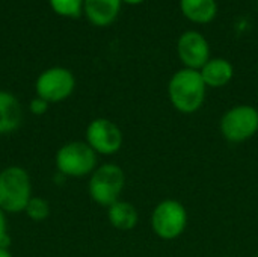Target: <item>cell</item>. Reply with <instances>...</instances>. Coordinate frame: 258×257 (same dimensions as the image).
I'll use <instances>...</instances> for the list:
<instances>
[{"mask_svg": "<svg viewBox=\"0 0 258 257\" xmlns=\"http://www.w3.org/2000/svg\"><path fill=\"white\" fill-rule=\"evenodd\" d=\"M206 92L207 86L198 70L181 68L168 82V98L171 105L186 115H192L203 108Z\"/></svg>", "mask_w": 258, "mask_h": 257, "instance_id": "6da1fadb", "label": "cell"}, {"mask_svg": "<svg viewBox=\"0 0 258 257\" xmlns=\"http://www.w3.org/2000/svg\"><path fill=\"white\" fill-rule=\"evenodd\" d=\"M32 195V180L23 167L11 165L0 171V209L5 214L24 212Z\"/></svg>", "mask_w": 258, "mask_h": 257, "instance_id": "7a4b0ae2", "label": "cell"}, {"mask_svg": "<svg viewBox=\"0 0 258 257\" xmlns=\"http://www.w3.org/2000/svg\"><path fill=\"white\" fill-rule=\"evenodd\" d=\"M125 188V173L124 170L112 162L103 164L95 168L89 176L88 192L94 203L103 208H109L119 200Z\"/></svg>", "mask_w": 258, "mask_h": 257, "instance_id": "3957f363", "label": "cell"}, {"mask_svg": "<svg viewBox=\"0 0 258 257\" xmlns=\"http://www.w3.org/2000/svg\"><path fill=\"white\" fill-rule=\"evenodd\" d=\"M98 162V155L86 144V141H71L63 144L54 158L56 171L67 179H80L91 176Z\"/></svg>", "mask_w": 258, "mask_h": 257, "instance_id": "277c9868", "label": "cell"}, {"mask_svg": "<svg viewBox=\"0 0 258 257\" xmlns=\"http://www.w3.org/2000/svg\"><path fill=\"white\" fill-rule=\"evenodd\" d=\"M187 211L183 203L174 198H166L156 204L151 214V229L154 235L163 241L180 238L187 227Z\"/></svg>", "mask_w": 258, "mask_h": 257, "instance_id": "5b68a950", "label": "cell"}, {"mask_svg": "<svg viewBox=\"0 0 258 257\" xmlns=\"http://www.w3.org/2000/svg\"><path fill=\"white\" fill-rule=\"evenodd\" d=\"M221 133L233 144H240L258 132V109L251 105H237L230 108L221 118Z\"/></svg>", "mask_w": 258, "mask_h": 257, "instance_id": "8992f818", "label": "cell"}, {"mask_svg": "<svg viewBox=\"0 0 258 257\" xmlns=\"http://www.w3.org/2000/svg\"><path fill=\"white\" fill-rule=\"evenodd\" d=\"M76 88L74 74L63 67H51L42 71L36 82V95L44 98L47 103H59L67 100Z\"/></svg>", "mask_w": 258, "mask_h": 257, "instance_id": "52a82bcc", "label": "cell"}, {"mask_svg": "<svg viewBox=\"0 0 258 257\" xmlns=\"http://www.w3.org/2000/svg\"><path fill=\"white\" fill-rule=\"evenodd\" d=\"M86 144L101 156L116 155L124 142V136L116 123L109 118H95L92 120L85 132Z\"/></svg>", "mask_w": 258, "mask_h": 257, "instance_id": "ba28073f", "label": "cell"}, {"mask_svg": "<svg viewBox=\"0 0 258 257\" xmlns=\"http://www.w3.org/2000/svg\"><path fill=\"white\" fill-rule=\"evenodd\" d=\"M177 53L184 68L201 70L210 59V44L197 30H186L177 41Z\"/></svg>", "mask_w": 258, "mask_h": 257, "instance_id": "9c48e42d", "label": "cell"}, {"mask_svg": "<svg viewBox=\"0 0 258 257\" xmlns=\"http://www.w3.org/2000/svg\"><path fill=\"white\" fill-rule=\"evenodd\" d=\"M200 74L207 88H224L234 77V67L228 59L210 58L200 70Z\"/></svg>", "mask_w": 258, "mask_h": 257, "instance_id": "30bf717a", "label": "cell"}, {"mask_svg": "<svg viewBox=\"0 0 258 257\" xmlns=\"http://www.w3.org/2000/svg\"><path fill=\"white\" fill-rule=\"evenodd\" d=\"M121 3L122 0H85L83 11L94 26L104 27L116 20Z\"/></svg>", "mask_w": 258, "mask_h": 257, "instance_id": "8fae6325", "label": "cell"}, {"mask_svg": "<svg viewBox=\"0 0 258 257\" xmlns=\"http://www.w3.org/2000/svg\"><path fill=\"white\" fill-rule=\"evenodd\" d=\"M21 123L23 109L18 98L8 91H0V135L15 132Z\"/></svg>", "mask_w": 258, "mask_h": 257, "instance_id": "7c38bea8", "label": "cell"}, {"mask_svg": "<svg viewBox=\"0 0 258 257\" xmlns=\"http://www.w3.org/2000/svg\"><path fill=\"white\" fill-rule=\"evenodd\" d=\"M107 220L113 229L119 232H130L138 226L139 214L130 201L118 200L107 208Z\"/></svg>", "mask_w": 258, "mask_h": 257, "instance_id": "4fadbf2b", "label": "cell"}, {"mask_svg": "<svg viewBox=\"0 0 258 257\" xmlns=\"http://www.w3.org/2000/svg\"><path fill=\"white\" fill-rule=\"evenodd\" d=\"M181 14L195 24L212 23L218 14L216 0H180Z\"/></svg>", "mask_w": 258, "mask_h": 257, "instance_id": "5bb4252c", "label": "cell"}, {"mask_svg": "<svg viewBox=\"0 0 258 257\" xmlns=\"http://www.w3.org/2000/svg\"><path fill=\"white\" fill-rule=\"evenodd\" d=\"M24 214L27 215L29 220H32L35 223H42L50 215V204L45 198L32 195V198L29 200V203L24 209Z\"/></svg>", "mask_w": 258, "mask_h": 257, "instance_id": "9a60e30c", "label": "cell"}, {"mask_svg": "<svg viewBox=\"0 0 258 257\" xmlns=\"http://www.w3.org/2000/svg\"><path fill=\"white\" fill-rule=\"evenodd\" d=\"M51 9L62 17H79L83 11L85 0H48Z\"/></svg>", "mask_w": 258, "mask_h": 257, "instance_id": "2e32d148", "label": "cell"}, {"mask_svg": "<svg viewBox=\"0 0 258 257\" xmlns=\"http://www.w3.org/2000/svg\"><path fill=\"white\" fill-rule=\"evenodd\" d=\"M48 106H50V103H47L44 98H41V97H35V98H32L30 100V103H29V111H30V114H33V115H36V117H41V115H44L47 111H48Z\"/></svg>", "mask_w": 258, "mask_h": 257, "instance_id": "e0dca14e", "label": "cell"}, {"mask_svg": "<svg viewBox=\"0 0 258 257\" xmlns=\"http://www.w3.org/2000/svg\"><path fill=\"white\" fill-rule=\"evenodd\" d=\"M6 235H9L8 233V221H6V214L0 209V241L6 236Z\"/></svg>", "mask_w": 258, "mask_h": 257, "instance_id": "ac0fdd59", "label": "cell"}, {"mask_svg": "<svg viewBox=\"0 0 258 257\" xmlns=\"http://www.w3.org/2000/svg\"><path fill=\"white\" fill-rule=\"evenodd\" d=\"M0 257H14L12 253L9 250H5V248H0Z\"/></svg>", "mask_w": 258, "mask_h": 257, "instance_id": "d6986e66", "label": "cell"}, {"mask_svg": "<svg viewBox=\"0 0 258 257\" xmlns=\"http://www.w3.org/2000/svg\"><path fill=\"white\" fill-rule=\"evenodd\" d=\"M124 3H127V5H141V3H144L145 0H122Z\"/></svg>", "mask_w": 258, "mask_h": 257, "instance_id": "ffe728a7", "label": "cell"}, {"mask_svg": "<svg viewBox=\"0 0 258 257\" xmlns=\"http://www.w3.org/2000/svg\"><path fill=\"white\" fill-rule=\"evenodd\" d=\"M257 257H258V256H257Z\"/></svg>", "mask_w": 258, "mask_h": 257, "instance_id": "44dd1931", "label": "cell"}]
</instances>
